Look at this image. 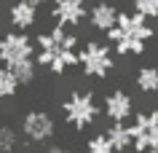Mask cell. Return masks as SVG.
Instances as JSON below:
<instances>
[{
    "instance_id": "1",
    "label": "cell",
    "mask_w": 158,
    "mask_h": 153,
    "mask_svg": "<svg viewBox=\"0 0 158 153\" xmlns=\"http://www.w3.org/2000/svg\"><path fill=\"white\" fill-rule=\"evenodd\" d=\"M78 46L81 38L75 32L54 24L48 32H40L35 38V62L38 67H46L54 75H64L70 67L78 65Z\"/></svg>"
},
{
    "instance_id": "2",
    "label": "cell",
    "mask_w": 158,
    "mask_h": 153,
    "mask_svg": "<svg viewBox=\"0 0 158 153\" xmlns=\"http://www.w3.org/2000/svg\"><path fill=\"white\" fill-rule=\"evenodd\" d=\"M153 24L137 11H121L118 14V24L107 32V40L113 43V51L121 57H139L145 54L148 43L153 40Z\"/></svg>"
},
{
    "instance_id": "3",
    "label": "cell",
    "mask_w": 158,
    "mask_h": 153,
    "mask_svg": "<svg viewBox=\"0 0 158 153\" xmlns=\"http://www.w3.org/2000/svg\"><path fill=\"white\" fill-rule=\"evenodd\" d=\"M62 118H64L67 126L83 132V129L97 124V118H99V102H97V97L91 91L73 89L64 97V102H62Z\"/></svg>"
},
{
    "instance_id": "4",
    "label": "cell",
    "mask_w": 158,
    "mask_h": 153,
    "mask_svg": "<svg viewBox=\"0 0 158 153\" xmlns=\"http://www.w3.org/2000/svg\"><path fill=\"white\" fill-rule=\"evenodd\" d=\"M78 67L86 78H107L115 67V54H113V46L102 40H86L81 49H78Z\"/></svg>"
},
{
    "instance_id": "5",
    "label": "cell",
    "mask_w": 158,
    "mask_h": 153,
    "mask_svg": "<svg viewBox=\"0 0 158 153\" xmlns=\"http://www.w3.org/2000/svg\"><path fill=\"white\" fill-rule=\"evenodd\" d=\"M27 59H35V38L19 30L0 35V65L3 67H14Z\"/></svg>"
},
{
    "instance_id": "6",
    "label": "cell",
    "mask_w": 158,
    "mask_h": 153,
    "mask_svg": "<svg viewBox=\"0 0 158 153\" xmlns=\"http://www.w3.org/2000/svg\"><path fill=\"white\" fill-rule=\"evenodd\" d=\"M19 129H22V137L30 145H46L56 134V121L48 110H27Z\"/></svg>"
},
{
    "instance_id": "7",
    "label": "cell",
    "mask_w": 158,
    "mask_h": 153,
    "mask_svg": "<svg viewBox=\"0 0 158 153\" xmlns=\"http://www.w3.org/2000/svg\"><path fill=\"white\" fill-rule=\"evenodd\" d=\"M131 137H134V153H148L158 145V110H139L134 113Z\"/></svg>"
},
{
    "instance_id": "8",
    "label": "cell",
    "mask_w": 158,
    "mask_h": 153,
    "mask_svg": "<svg viewBox=\"0 0 158 153\" xmlns=\"http://www.w3.org/2000/svg\"><path fill=\"white\" fill-rule=\"evenodd\" d=\"M51 19L59 27H81V22L89 19V8L86 0H54L51 6Z\"/></svg>"
},
{
    "instance_id": "9",
    "label": "cell",
    "mask_w": 158,
    "mask_h": 153,
    "mask_svg": "<svg viewBox=\"0 0 158 153\" xmlns=\"http://www.w3.org/2000/svg\"><path fill=\"white\" fill-rule=\"evenodd\" d=\"M134 100L131 94L123 91V89H113V91L105 97V116H107L113 124H126L129 118H134Z\"/></svg>"
},
{
    "instance_id": "10",
    "label": "cell",
    "mask_w": 158,
    "mask_h": 153,
    "mask_svg": "<svg viewBox=\"0 0 158 153\" xmlns=\"http://www.w3.org/2000/svg\"><path fill=\"white\" fill-rule=\"evenodd\" d=\"M118 14H121V11H118L113 3L99 0V3H94L91 8H89V22H91V27L97 30V32H105V35H107L110 30L118 24Z\"/></svg>"
},
{
    "instance_id": "11",
    "label": "cell",
    "mask_w": 158,
    "mask_h": 153,
    "mask_svg": "<svg viewBox=\"0 0 158 153\" xmlns=\"http://www.w3.org/2000/svg\"><path fill=\"white\" fill-rule=\"evenodd\" d=\"M8 22H11L14 30L27 32V30H32L38 24V8L24 3V0H16V3H11V8H8Z\"/></svg>"
},
{
    "instance_id": "12",
    "label": "cell",
    "mask_w": 158,
    "mask_h": 153,
    "mask_svg": "<svg viewBox=\"0 0 158 153\" xmlns=\"http://www.w3.org/2000/svg\"><path fill=\"white\" fill-rule=\"evenodd\" d=\"M107 137H110V142L115 145L118 153L134 151V137H131V126H129V124H113V126L107 129Z\"/></svg>"
},
{
    "instance_id": "13",
    "label": "cell",
    "mask_w": 158,
    "mask_h": 153,
    "mask_svg": "<svg viewBox=\"0 0 158 153\" xmlns=\"http://www.w3.org/2000/svg\"><path fill=\"white\" fill-rule=\"evenodd\" d=\"M134 83L142 94H156L158 91V67L156 65H142L134 75Z\"/></svg>"
},
{
    "instance_id": "14",
    "label": "cell",
    "mask_w": 158,
    "mask_h": 153,
    "mask_svg": "<svg viewBox=\"0 0 158 153\" xmlns=\"http://www.w3.org/2000/svg\"><path fill=\"white\" fill-rule=\"evenodd\" d=\"M22 89L19 83L16 73L11 67H0V100H11V97H16V91Z\"/></svg>"
},
{
    "instance_id": "15",
    "label": "cell",
    "mask_w": 158,
    "mask_h": 153,
    "mask_svg": "<svg viewBox=\"0 0 158 153\" xmlns=\"http://www.w3.org/2000/svg\"><path fill=\"white\" fill-rule=\"evenodd\" d=\"M86 153H118L115 145L110 142L107 132H99V134L89 137V142H86Z\"/></svg>"
},
{
    "instance_id": "16",
    "label": "cell",
    "mask_w": 158,
    "mask_h": 153,
    "mask_svg": "<svg viewBox=\"0 0 158 153\" xmlns=\"http://www.w3.org/2000/svg\"><path fill=\"white\" fill-rule=\"evenodd\" d=\"M11 70L16 73V78H19V83H22V86H30L35 81V75H38V62H35V59H27V62L14 65Z\"/></svg>"
},
{
    "instance_id": "17",
    "label": "cell",
    "mask_w": 158,
    "mask_h": 153,
    "mask_svg": "<svg viewBox=\"0 0 158 153\" xmlns=\"http://www.w3.org/2000/svg\"><path fill=\"white\" fill-rule=\"evenodd\" d=\"M19 145L16 129H11L8 124H0V153H11Z\"/></svg>"
},
{
    "instance_id": "18",
    "label": "cell",
    "mask_w": 158,
    "mask_h": 153,
    "mask_svg": "<svg viewBox=\"0 0 158 153\" xmlns=\"http://www.w3.org/2000/svg\"><path fill=\"white\" fill-rule=\"evenodd\" d=\"M134 11L142 14L145 19H158V0H131Z\"/></svg>"
},
{
    "instance_id": "19",
    "label": "cell",
    "mask_w": 158,
    "mask_h": 153,
    "mask_svg": "<svg viewBox=\"0 0 158 153\" xmlns=\"http://www.w3.org/2000/svg\"><path fill=\"white\" fill-rule=\"evenodd\" d=\"M40 153H73L70 148H64V145H56V142H51V145H46Z\"/></svg>"
},
{
    "instance_id": "20",
    "label": "cell",
    "mask_w": 158,
    "mask_h": 153,
    "mask_svg": "<svg viewBox=\"0 0 158 153\" xmlns=\"http://www.w3.org/2000/svg\"><path fill=\"white\" fill-rule=\"evenodd\" d=\"M24 3H30V6H35V8H40L43 3H48V0H24Z\"/></svg>"
},
{
    "instance_id": "21",
    "label": "cell",
    "mask_w": 158,
    "mask_h": 153,
    "mask_svg": "<svg viewBox=\"0 0 158 153\" xmlns=\"http://www.w3.org/2000/svg\"><path fill=\"white\" fill-rule=\"evenodd\" d=\"M148 153H158V145H156V148H153V151H148Z\"/></svg>"
},
{
    "instance_id": "22",
    "label": "cell",
    "mask_w": 158,
    "mask_h": 153,
    "mask_svg": "<svg viewBox=\"0 0 158 153\" xmlns=\"http://www.w3.org/2000/svg\"><path fill=\"white\" fill-rule=\"evenodd\" d=\"M0 6H3V0H0Z\"/></svg>"
}]
</instances>
